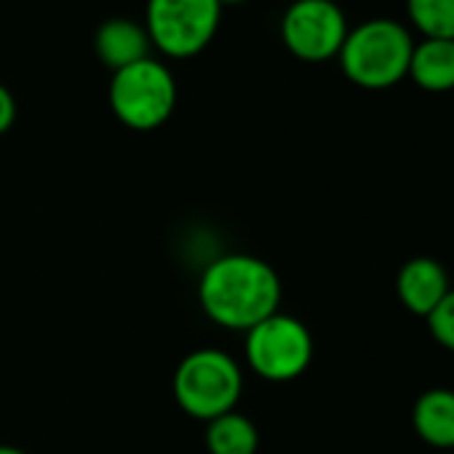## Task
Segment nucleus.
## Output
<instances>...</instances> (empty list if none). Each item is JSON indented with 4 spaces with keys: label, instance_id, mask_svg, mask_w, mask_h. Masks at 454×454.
I'll use <instances>...</instances> for the list:
<instances>
[{
    "label": "nucleus",
    "instance_id": "nucleus-2",
    "mask_svg": "<svg viewBox=\"0 0 454 454\" xmlns=\"http://www.w3.org/2000/svg\"><path fill=\"white\" fill-rule=\"evenodd\" d=\"M411 33L393 20H369L353 30L337 54L342 73L350 83L380 91L401 83L409 75Z\"/></svg>",
    "mask_w": 454,
    "mask_h": 454
},
{
    "label": "nucleus",
    "instance_id": "nucleus-4",
    "mask_svg": "<svg viewBox=\"0 0 454 454\" xmlns=\"http://www.w3.org/2000/svg\"><path fill=\"white\" fill-rule=\"evenodd\" d=\"M110 107L131 131H153L163 126L176 107V81L163 62L147 57L113 73Z\"/></svg>",
    "mask_w": 454,
    "mask_h": 454
},
{
    "label": "nucleus",
    "instance_id": "nucleus-12",
    "mask_svg": "<svg viewBox=\"0 0 454 454\" xmlns=\"http://www.w3.org/2000/svg\"><path fill=\"white\" fill-rule=\"evenodd\" d=\"M206 449L208 454H257L260 430L247 414L233 409L206 425Z\"/></svg>",
    "mask_w": 454,
    "mask_h": 454
},
{
    "label": "nucleus",
    "instance_id": "nucleus-8",
    "mask_svg": "<svg viewBox=\"0 0 454 454\" xmlns=\"http://www.w3.org/2000/svg\"><path fill=\"white\" fill-rule=\"evenodd\" d=\"M395 292L406 310L427 318L449 294V276L441 268V262L430 257H414L398 270Z\"/></svg>",
    "mask_w": 454,
    "mask_h": 454
},
{
    "label": "nucleus",
    "instance_id": "nucleus-11",
    "mask_svg": "<svg viewBox=\"0 0 454 454\" xmlns=\"http://www.w3.org/2000/svg\"><path fill=\"white\" fill-rule=\"evenodd\" d=\"M419 89L443 94L454 89V41L422 38L411 49L409 75Z\"/></svg>",
    "mask_w": 454,
    "mask_h": 454
},
{
    "label": "nucleus",
    "instance_id": "nucleus-14",
    "mask_svg": "<svg viewBox=\"0 0 454 454\" xmlns=\"http://www.w3.org/2000/svg\"><path fill=\"white\" fill-rule=\"evenodd\" d=\"M427 326H430V334L435 337V342L454 353V289H449V294L427 316Z\"/></svg>",
    "mask_w": 454,
    "mask_h": 454
},
{
    "label": "nucleus",
    "instance_id": "nucleus-3",
    "mask_svg": "<svg viewBox=\"0 0 454 454\" xmlns=\"http://www.w3.org/2000/svg\"><path fill=\"white\" fill-rule=\"evenodd\" d=\"M244 393V369L224 350L200 348L187 353L174 372V398L195 419L211 422L233 411Z\"/></svg>",
    "mask_w": 454,
    "mask_h": 454
},
{
    "label": "nucleus",
    "instance_id": "nucleus-15",
    "mask_svg": "<svg viewBox=\"0 0 454 454\" xmlns=\"http://www.w3.org/2000/svg\"><path fill=\"white\" fill-rule=\"evenodd\" d=\"M17 121V102L12 97V91L0 83V134H6Z\"/></svg>",
    "mask_w": 454,
    "mask_h": 454
},
{
    "label": "nucleus",
    "instance_id": "nucleus-16",
    "mask_svg": "<svg viewBox=\"0 0 454 454\" xmlns=\"http://www.w3.org/2000/svg\"><path fill=\"white\" fill-rule=\"evenodd\" d=\"M0 454H27L25 449L20 446H9V443H0Z\"/></svg>",
    "mask_w": 454,
    "mask_h": 454
},
{
    "label": "nucleus",
    "instance_id": "nucleus-1",
    "mask_svg": "<svg viewBox=\"0 0 454 454\" xmlns=\"http://www.w3.org/2000/svg\"><path fill=\"white\" fill-rule=\"evenodd\" d=\"M281 278L260 257L224 254L206 265L198 281V302L203 313L222 329L249 332L260 321L278 313Z\"/></svg>",
    "mask_w": 454,
    "mask_h": 454
},
{
    "label": "nucleus",
    "instance_id": "nucleus-7",
    "mask_svg": "<svg viewBox=\"0 0 454 454\" xmlns=\"http://www.w3.org/2000/svg\"><path fill=\"white\" fill-rule=\"evenodd\" d=\"M348 20L334 0H294L281 20L284 46L302 62H329L348 38Z\"/></svg>",
    "mask_w": 454,
    "mask_h": 454
},
{
    "label": "nucleus",
    "instance_id": "nucleus-13",
    "mask_svg": "<svg viewBox=\"0 0 454 454\" xmlns=\"http://www.w3.org/2000/svg\"><path fill=\"white\" fill-rule=\"evenodd\" d=\"M406 14L422 38L454 41V0H406Z\"/></svg>",
    "mask_w": 454,
    "mask_h": 454
},
{
    "label": "nucleus",
    "instance_id": "nucleus-6",
    "mask_svg": "<svg viewBox=\"0 0 454 454\" xmlns=\"http://www.w3.org/2000/svg\"><path fill=\"white\" fill-rule=\"evenodd\" d=\"M247 366L268 382H289L308 372L313 337L308 326L286 313H273L247 332Z\"/></svg>",
    "mask_w": 454,
    "mask_h": 454
},
{
    "label": "nucleus",
    "instance_id": "nucleus-10",
    "mask_svg": "<svg viewBox=\"0 0 454 454\" xmlns=\"http://www.w3.org/2000/svg\"><path fill=\"white\" fill-rule=\"evenodd\" d=\"M417 435L435 449H454V390H425L411 409Z\"/></svg>",
    "mask_w": 454,
    "mask_h": 454
},
{
    "label": "nucleus",
    "instance_id": "nucleus-5",
    "mask_svg": "<svg viewBox=\"0 0 454 454\" xmlns=\"http://www.w3.org/2000/svg\"><path fill=\"white\" fill-rule=\"evenodd\" d=\"M222 22L219 0H147L145 30L160 54L190 59L216 35Z\"/></svg>",
    "mask_w": 454,
    "mask_h": 454
},
{
    "label": "nucleus",
    "instance_id": "nucleus-9",
    "mask_svg": "<svg viewBox=\"0 0 454 454\" xmlns=\"http://www.w3.org/2000/svg\"><path fill=\"white\" fill-rule=\"evenodd\" d=\"M150 46L145 25L129 20H110L97 30V57L113 73L147 59Z\"/></svg>",
    "mask_w": 454,
    "mask_h": 454
},
{
    "label": "nucleus",
    "instance_id": "nucleus-17",
    "mask_svg": "<svg viewBox=\"0 0 454 454\" xmlns=\"http://www.w3.org/2000/svg\"><path fill=\"white\" fill-rule=\"evenodd\" d=\"M219 4L224 6V4H244V0H219Z\"/></svg>",
    "mask_w": 454,
    "mask_h": 454
}]
</instances>
